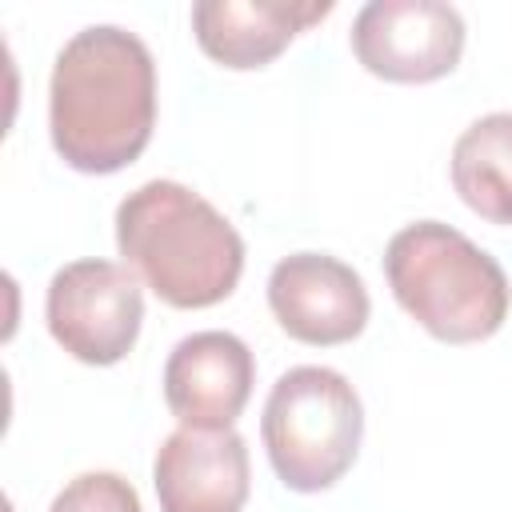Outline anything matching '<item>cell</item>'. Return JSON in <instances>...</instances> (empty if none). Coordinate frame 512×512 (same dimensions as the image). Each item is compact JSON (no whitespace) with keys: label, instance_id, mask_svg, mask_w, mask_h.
Masks as SVG:
<instances>
[{"label":"cell","instance_id":"ba28073f","mask_svg":"<svg viewBox=\"0 0 512 512\" xmlns=\"http://www.w3.org/2000/svg\"><path fill=\"white\" fill-rule=\"evenodd\" d=\"M256 380L252 348L236 332L204 328L184 336L164 364V404L184 428L220 432L244 412Z\"/></svg>","mask_w":512,"mask_h":512},{"label":"cell","instance_id":"3957f363","mask_svg":"<svg viewBox=\"0 0 512 512\" xmlns=\"http://www.w3.org/2000/svg\"><path fill=\"white\" fill-rule=\"evenodd\" d=\"M384 276L396 304L444 344H480L508 320L504 268L452 224L416 220L400 228L384 248Z\"/></svg>","mask_w":512,"mask_h":512},{"label":"cell","instance_id":"7c38bea8","mask_svg":"<svg viewBox=\"0 0 512 512\" xmlns=\"http://www.w3.org/2000/svg\"><path fill=\"white\" fill-rule=\"evenodd\" d=\"M48 512H144L136 488L120 472H80L68 480Z\"/></svg>","mask_w":512,"mask_h":512},{"label":"cell","instance_id":"5b68a950","mask_svg":"<svg viewBox=\"0 0 512 512\" xmlns=\"http://www.w3.org/2000/svg\"><path fill=\"white\" fill-rule=\"evenodd\" d=\"M44 320L52 340L80 364H120L144 324L140 276L112 260H72L48 280Z\"/></svg>","mask_w":512,"mask_h":512},{"label":"cell","instance_id":"277c9868","mask_svg":"<svg viewBox=\"0 0 512 512\" xmlns=\"http://www.w3.org/2000/svg\"><path fill=\"white\" fill-rule=\"evenodd\" d=\"M260 436L284 488L324 492L356 464L364 440V404L336 368L296 364L272 384Z\"/></svg>","mask_w":512,"mask_h":512},{"label":"cell","instance_id":"6da1fadb","mask_svg":"<svg viewBox=\"0 0 512 512\" xmlns=\"http://www.w3.org/2000/svg\"><path fill=\"white\" fill-rule=\"evenodd\" d=\"M156 128V60L116 24L80 28L52 64L48 132L56 156L88 176L128 168Z\"/></svg>","mask_w":512,"mask_h":512},{"label":"cell","instance_id":"9c48e42d","mask_svg":"<svg viewBox=\"0 0 512 512\" xmlns=\"http://www.w3.org/2000/svg\"><path fill=\"white\" fill-rule=\"evenodd\" d=\"M160 512H244L252 488L248 444L240 432L176 428L152 460Z\"/></svg>","mask_w":512,"mask_h":512},{"label":"cell","instance_id":"30bf717a","mask_svg":"<svg viewBox=\"0 0 512 512\" xmlns=\"http://www.w3.org/2000/svg\"><path fill=\"white\" fill-rule=\"evenodd\" d=\"M332 0L288 4V0H196L192 36L208 60L232 72L272 64L304 28L324 20Z\"/></svg>","mask_w":512,"mask_h":512},{"label":"cell","instance_id":"8992f818","mask_svg":"<svg viewBox=\"0 0 512 512\" xmlns=\"http://www.w3.org/2000/svg\"><path fill=\"white\" fill-rule=\"evenodd\" d=\"M352 52L388 84H432L464 56V16L444 0H368L352 20Z\"/></svg>","mask_w":512,"mask_h":512},{"label":"cell","instance_id":"52a82bcc","mask_svg":"<svg viewBox=\"0 0 512 512\" xmlns=\"http://www.w3.org/2000/svg\"><path fill=\"white\" fill-rule=\"evenodd\" d=\"M268 308L292 340L332 348L364 332L372 300L352 264L328 252H292L268 272Z\"/></svg>","mask_w":512,"mask_h":512},{"label":"cell","instance_id":"8fae6325","mask_svg":"<svg viewBox=\"0 0 512 512\" xmlns=\"http://www.w3.org/2000/svg\"><path fill=\"white\" fill-rule=\"evenodd\" d=\"M452 188L488 224H512V112L472 120L452 144Z\"/></svg>","mask_w":512,"mask_h":512},{"label":"cell","instance_id":"7a4b0ae2","mask_svg":"<svg viewBox=\"0 0 512 512\" xmlns=\"http://www.w3.org/2000/svg\"><path fill=\"white\" fill-rule=\"evenodd\" d=\"M124 264L172 308L228 300L244 272V240L200 192L176 180H148L116 208Z\"/></svg>","mask_w":512,"mask_h":512}]
</instances>
